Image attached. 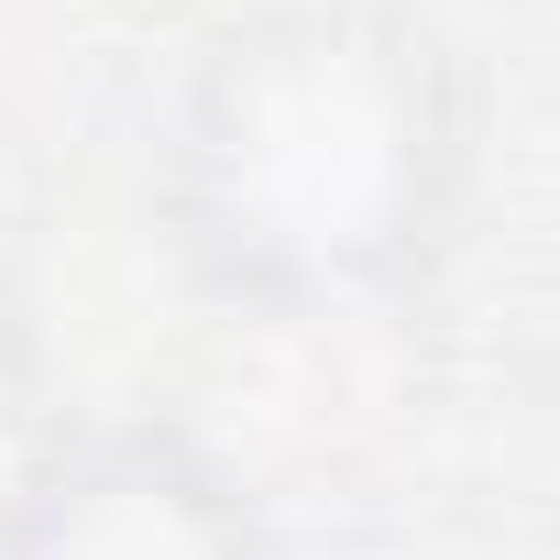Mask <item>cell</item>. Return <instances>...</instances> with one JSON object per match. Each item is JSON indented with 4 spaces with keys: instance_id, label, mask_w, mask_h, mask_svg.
<instances>
[{
    "instance_id": "7a4b0ae2",
    "label": "cell",
    "mask_w": 560,
    "mask_h": 560,
    "mask_svg": "<svg viewBox=\"0 0 560 560\" xmlns=\"http://www.w3.org/2000/svg\"><path fill=\"white\" fill-rule=\"evenodd\" d=\"M0 560H264L242 483L154 418H67Z\"/></svg>"
},
{
    "instance_id": "3957f363",
    "label": "cell",
    "mask_w": 560,
    "mask_h": 560,
    "mask_svg": "<svg viewBox=\"0 0 560 560\" xmlns=\"http://www.w3.org/2000/svg\"><path fill=\"white\" fill-rule=\"evenodd\" d=\"M56 440H67V407H56V385H45L34 330L12 319V298H0V527H12V505L34 494V472H45Z\"/></svg>"
},
{
    "instance_id": "6da1fadb",
    "label": "cell",
    "mask_w": 560,
    "mask_h": 560,
    "mask_svg": "<svg viewBox=\"0 0 560 560\" xmlns=\"http://www.w3.org/2000/svg\"><path fill=\"white\" fill-rule=\"evenodd\" d=\"M451 198L462 78L396 0H264L176 110V242L231 298H385L440 253Z\"/></svg>"
}]
</instances>
